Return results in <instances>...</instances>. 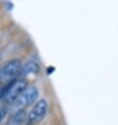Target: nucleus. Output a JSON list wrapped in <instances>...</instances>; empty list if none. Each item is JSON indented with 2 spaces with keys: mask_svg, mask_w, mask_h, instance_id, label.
<instances>
[{
  "mask_svg": "<svg viewBox=\"0 0 118 125\" xmlns=\"http://www.w3.org/2000/svg\"><path fill=\"white\" fill-rule=\"evenodd\" d=\"M25 121H27V113L25 112V109L18 110V112L12 113L5 125H23Z\"/></svg>",
  "mask_w": 118,
  "mask_h": 125,
  "instance_id": "obj_5",
  "label": "nucleus"
},
{
  "mask_svg": "<svg viewBox=\"0 0 118 125\" xmlns=\"http://www.w3.org/2000/svg\"><path fill=\"white\" fill-rule=\"evenodd\" d=\"M39 64L34 61H27L25 64L22 66L21 68V73L25 76H30V75H36L39 72Z\"/></svg>",
  "mask_w": 118,
  "mask_h": 125,
  "instance_id": "obj_6",
  "label": "nucleus"
},
{
  "mask_svg": "<svg viewBox=\"0 0 118 125\" xmlns=\"http://www.w3.org/2000/svg\"><path fill=\"white\" fill-rule=\"evenodd\" d=\"M38 96H39V91L36 86H27L25 91L11 105V110L13 113L18 112V110H24L27 106H29L36 101Z\"/></svg>",
  "mask_w": 118,
  "mask_h": 125,
  "instance_id": "obj_1",
  "label": "nucleus"
},
{
  "mask_svg": "<svg viewBox=\"0 0 118 125\" xmlns=\"http://www.w3.org/2000/svg\"><path fill=\"white\" fill-rule=\"evenodd\" d=\"M26 87H27V82L25 80H16V81L12 82L9 87L8 88V91L3 94L4 101L12 105L16 101V99L25 91Z\"/></svg>",
  "mask_w": 118,
  "mask_h": 125,
  "instance_id": "obj_4",
  "label": "nucleus"
},
{
  "mask_svg": "<svg viewBox=\"0 0 118 125\" xmlns=\"http://www.w3.org/2000/svg\"><path fill=\"white\" fill-rule=\"evenodd\" d=\"M6 116V108H0V124Z\"/></svg>",
  "mask_w": 118,
  "mask_h": 125,
  "instance_id": "obj_7",
  "label": "nucleus"
},
{
  "mask_svg": "<svg viewBox=\"0 0 118 125\" xmlns=\"http://www.w3.org/2000/svg\"><path fill=\"white\" fill-rule=\"evenodd\" d=\"M27 125H32V124H27Z\"/></svg>",
  "mask_w": 118,
  "mask_h": 125,
  "instance_id": "obj_8",
  "label": "nucleus"
},
{
  "mask_svg": "<svg viewBox=\"0 0 118 125\" xmlns=\"http://www.w3.org/2000/svg\"><path fill=\"white\" fill-rule=\"evenodd\" d=\"M21 62L18 59H12L0 68V83H9L21 72Z\"/></svg>",
  "mask_w": 118,
  "mask_h": 125,
  "instance_id": "obj_2",
  "label": "nucleus"
},
{
  "mask_svg": "<svg viewBox=\"0 0 118 125\" xmlns=\"http://www.w3.org/2000/svg\"><path fill=\"white\" fill-rule=\"evenodd\" d=\"M48 112V102L45 99H40L34 103L33 108L27 114V124H36L46 116Z\"/></svg>",
  "mask_w": 118,
  "mask_h": 125,
  "instance_id": "obj_3",
  "label": "nucleus"
}]
</instances>
